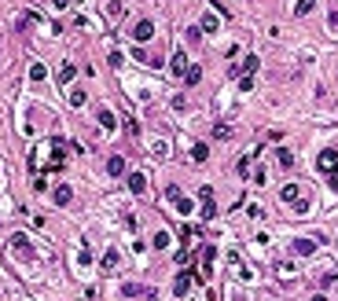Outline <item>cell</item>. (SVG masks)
<instances>
[{
    "mask_svg": "<svg viewBox=\"0 0 338 301\" xmlns=\"http://www.w3.org/2000/svg\"><path fill=\"white\" fill-rule=\"evenodd\" d=\"M166 195H169V202L176 206V213H184V217H187V213H191V199H187V195L180 191V187H169Z\"/></svg>",
    "mask_w": 338,
    "mask_h": 301,
    "instance_id": "6da1fadb",
    "label": "cell"
},
{
    "mask_svg": "<svg viewBox=\"0 0 338 301\" xmlns=\"http://www.w3.org/2000/svg\"><path fill=\"white\" fill-rule=\"evenodd\" d=\"M191 283H195V272H180V276L173 279V294H176V298H184L187 290H191Z\"/></svg>",
    "mask_w": 338,
    "mask_h": 301,
    "instance_id": "7a4b0ae2",
    "label": "cell"
},
{
    "mask_svg": "<svg viewBox=\"0 0 338 301\" xmlns=\"http://www.w3.org/2000/svg\"><path fill=\"white\" fill-rule=\"evenodd\" d=\"M320 173H338V150H324L320 154Z\"/></svg>",
    "mask_w": 338,
    "mask_h": 301,
    "instance_id": "3957f363",
    "label": "cell"
},
{
    "mask_svg": "<svg viewBox=\"0 0 338 301\" xmlns=\"http://www.w3.org/2000/svg\"><path fill=\"white\" fill-rule=\"evenodd\" d=\"M199 195H202V217H206V221H210V217H213V213H217V202H213V191H210V187H202V191H199Z\"/></svg>",
    "mask_w": 338,
    "mask_h": 301,
    "instance_id": "277c9868",
    "label": "cell"
},
{
    "mask_svg": "<svg viewBox=\"0 0 338 301\" xmlns=\"http://www.w3.org/2000/svg\"><path fill=\"white\" fill-rule=\"evenodd\" d=\"M133 33H136V41H151V37H155V22H147V18H140Z\"/></svg>",
    "mask_w": 338,
    "mask_h": 301,
    "instance_id": "5b68a950",
    "label": "cell"
},
{
    "mask_svg": "<svg viewBox=\"0 0 338 301\" xmlns=\"http://www.w3.org/2000/svg\"><path fill=\"white\" fill-rule=\"evenodd\" d=\"M169 70H173L176 77L184 81V74H187V55H184V52H176V55H173V63H169Z\"/></svg>",
    "mask_w": 338,
    "mask_h": 301,
    "instance_id": "8992f818",
    "label": "cell"
},
{
    "mask_svg": "<svg viewBox=\"0 0 338 301\" xmlns=\"http://www.w3.org/2000/svg\"><path fill=\"white\" fill-rule=\"evenodd\" d=\"M22 253V257H30V239H26V235H15V239H11V253Z\"/></svg>",
    "mask_w": 338,
    "mask_h": 301,
    "instance_id": "52a82bcc",
    "label": "cell"
},
{
    "mask_svg": "<svg viewBox=\"0 0 338 301\" xmlns=\"http://www.w3.org/2000/svg\"><path fill=\"white\" fill-rule=\"evenodd\" d=\"M144 187H147L144 173H133V176H129V191H133V195H144Z\"/></svg>",
    "mask_w": 338,
    "mask_h": 301,
    "instance_id": "ba28073f",
    "label": "cell"
},
{
    "mask_svg": "<svg viewBox=\"0 0 338 301\" xmlns=\"http://www.w3.org/2000/svg\"><path fill=\"white\" fill-rule=\"evenodd\" d=\"M294 253L309 257V253H316V242H313V239H298V242H294Z\"/></svg>",
    "mask_w": 338,
    "mask_h": 301,
    "instance_id": "9c48e42d",
    "label": "cell"
},
{
    "mask_svg": "<svg viewBox=\"0 0 338 301\" xmlns=\"http://www.w3.org/2000/svg\"><path fill=\"white\" fill-rule=\"evenodd\" d=\"M107 173H110V176H121V173H125V158H118V154H114V158L107 162Z\"/></svg>",
    "mask_w": 338,
    "mask_h": 301,
    "instance_id": "30bf717a",
    "label": "cell"
},
{
    "mask_svg": "<svg viewBox=\"0 0 338 301\" xmlns=\"http://www.w3.org/2000/svg\"><path fill=\"white\" fill-rule=\"evenodd\" d=\"M298 195H302V191H298V184H287V187H283V191H279V199H283V202H290V206H294V202H298Z\"/></svg>",
    "mask_w": 338,
    "mask_h": 301,
    "instance_id": "8fae6325",
    "label": "cell"
},
{
    "mask_svg": "<svg viewBox=\"0 0 338 301\" xmlns=\"http://www.w3.org/2000/svg\"><path fill=\"white\" fill-rule=\"evenodd\" d=\"M213 253H217L213 246H206V250H202V276H210V272H213Z\"/></svg>",
    "mask_w": 338,
    "mask_h": 301,
    "instance_id": "7c38bea8",
    "label": "cell"
},
{
    "mask_svg": "<svg viewBox=\"0 0 338 301\" xmlns=\"http://www.w3.org/2000/svg\"><path fill=\"white\" fill-rule=\"evenodd\" d=\"M257 55H247V59H243V74H247V77H254V74H257Z\"/></svg>",
    "mask_w": 338,
    "mask_h": 301,
    "instance_id": "4fadbf2b",
    "label": "cell"
},
{
    "mask_svg": "<svg viewBox=\"0 0 338 301\" xmlns=\"http://www.w3.org/2000/svg\"><path fill=\"white\" fill-rule=\"evenodd\" d=\"M202 81V67H187V74H184V84H199Z\"/></svg>",
    "mask_w": 338,
    "mask_h": 301,
    "instance_id": "5bb4252c",
    "label": "cell"
},
{
    "mask_svg": "<svg viewBox=\"0 0 338 301\" xmlns=\"http://www.w3.org/2000/svg\"><path fill=\"white\" fill-rule=\"evenodd\" d=\"M191 158H195V162H206V158H210V147H206V144H195L191 147Z\"/></svg>",
    "mask_w": 338,
    "mask_h": 301,
    "instance_id": "9a60e30c",
    "label": "cell"
},
{
    "mask_svg": "<svg viewBox=\"0 0 338 301\" xmlns=\"http://www.w3.org/2000/svg\"><path fill=\"white\" fill-rule=\"evenodd\" d=\"M184 37H187V44H199V41H202V26H187Z\"/></svg>",
    "mask_w": 338,
    "mask_h": 301,
    "instance_id": "2e32d148",
    "label": "cell"
},
{
    "mask_svg": "<svg viewBox=\"0 0 338 301\" xmlns=\"http://www.w3.org/2000/svg\"><path fill=\"white\" fill-rule=\"evenodd\" d=\"M99 125H103V129H107V133H110V129H114V114H110V110H107V107H103V110H99Z\"/></svg>",
    "mask_w": 338,
    "mask_h": 301,
    "instance_id": "e0dca14e",
    "label": "cell"
},
{
    "mask_svg": "<svg viewBox=\"0 0 338 301\" xmlns=\"http://www.w3.org/2000/svg\"><path fill=\"white\" fill-rule=\"evenodd\" d=\"M313 7H316V0H298V4H294V15H309Z\"/></svg>",
    "mask_w": 338,
    "mask_h": 301,
    "instance_id": "ac0fdd59",
    "label": "cell"
},
{
    "mask_svg": "<svg viewBox=\"0 0 338 301\" xmlns=\"http://www.w3.org/2000/svg\"><path fill=\"white\" fill-rule=\"evenodd\" d=\"M217 30V15H202V33H213Z\"/></svg>",
    "mask_w": 338,
    "mask_h": 301,
    "instance_id": "d6986e66",
    "label": "cell"
},
{
    "mask_svg": "<svg viewBox=\"0 0 338 301\" xmlns=\"http://www.w3.org/2000/svg\"><path fill=\"white\" fill-rule=\"evenodd\" d=\"M70 195H74L70 187H59V191H55V202H59V206H67V202H70Z\"/></svg>",
    "mask_w": 338,
    "mask_h": 301,
    "instance_id": "ffe728a7",
    "label": "cell"
},
{
    "mask_svg": "<svg viewBox=\"0 0 338 301\" xmlns=\"http://www.w3.org/2000/svg\"><path fill=\"white\" fill-rule=\"evenodd\" d=\"M276 162H279V169H290V162H294V158H290V150H279Z\"/></svg>",
    "mask_w": 338,
    "mask_h": 301,
    "instance_id": "44dd1931",
    "label": "cell"
},
{
    "mask_svg": "<svg viewBox=\"0 0 338 301\" xmlns=\"http://www.w3.org/2000/svg\"><path fill=\"white\" fill-rule=\"evenodd\" d=\"M213 136H217V140H232V129L228 125H217V129H213Z\"/></svg>",
    "mask_w": 338,
    "mask_h": 301,
    "instance_id": "7402d4cb",
    "label": "cell"
},
{
    "mask_svg": "<svg viewBox=\"0 0 338 301\" xmlns=\"http://www.w3.org/2000/svg\"><path fill=\"white\" fill-rule=\"evenodd\" d=\"M155 246H158V250H166V246H169V235H166V231H158V235H155Z\"/></svg>",
    "mask_w": 338,
    "mask_h": 301,
    "instance_id": "603a6c76",
    "label": "cell"
},
{
    "mask_svg": "<svg viewBox=\"0 0 338 301\" xmlns=\"http://www.w3.org/2000/svg\"><path fill=\"white\" fill-rule=\"evenodd\" d=\"M118 265V257H114V250H107V257H103V268H114Z\"/></svg>",
    "mask_w": 338,
    "mask_h": 301,
    "instance_id": "cb8c5ba5",
    "label": "cell"
},
{
    "mask_svg": "<svg viewBox=\"0 0 338 301\" xmlns=\"http://www.w3.org/2000/svg\"><path fill=\"white\" fill-rule=\"evenodd\" d=\"M331 187H335V191H338V173H331Z\"/></svg>",
    "mask_w": 338,
    "mask_h": 301,
    "instance_id": "d4e9b609",
    "label": "cell"
},
{
    "mask_svg": "<svg viewBox=\"0 0 338 301\" xmlns=\"http://www.w3.org/2000/svg\"><path fill=\"white\" fill-rule=\"evenodd\" d=\"M55 4H59V7H67V4H70V0H55Z\"/></svg>",
    "mask_w": 338,
    "mask_h": 301,
    "instance_id": "484cf974",
    "label": "cell"
},
{
    "mask_svg": "<svg viewBox=\"0 0 338 301\" xmlns=\"http://www.w3.org/2000/svg\"><path fill=\"white\" fill-rule=\"evenodd\" d=\"M313 301H324V298H313Z\"/></svg>",
    "mask_w": 338,
    "mask_h": 301,
    "instance_id": "4316f807",
    "label": "cell"
}]
</instances>
